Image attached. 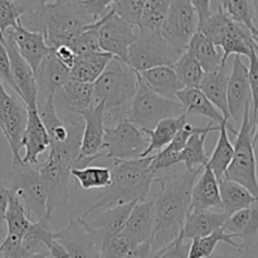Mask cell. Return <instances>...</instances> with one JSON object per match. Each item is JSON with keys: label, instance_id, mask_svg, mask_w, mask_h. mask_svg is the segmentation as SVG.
<instances>
[{"label": "cell", "instance_id": "cell-1", "mask_svg": "<svg viewBox=\"0 0 258 258\" xmlns=\"http://www.w3.org/2000/svg\"><path fill=\"white\" fill-rule=\"evenodd\" d=\"M204 168L185 170L181 175L155 178L160 186L155 199V228L151 244L155 251L173 243L180 237L181 229L190 213L191 191Z\"/></svg>", "mask_w": 258, "mask_h": 258}, {"label": "cell", "instance_id": "cell-2", "mask_svg": "<svg viewBox=\"0 0 258 258\" xmlns=\"http://www.w3.org/2000/svg\"><path fill=\"white\" fill-rule=\"evenodd\" d=\"M154 155L135 160L113 161L111 173L112 180L107 188L102 189L96 197L92 206L83 213L82 219H87L98 209H107L120 204L143 202L150 191L151 184L156 178V173L151 168Z\"/></svg>", "mask_w": 258, "mask_h": 258}, {"label": "cell", "instance_id": "cell-3", "mask_svg": "<svg viewBox=\"0 0 258 258\" xmlns=\"http://www.w3.org/2000/svg\"><path fill=\"white\" fill-rule=\"evenodd\" d=\"M138 86L139 72L128 63L112 58L100 78L93 83V105L105 103L106 127L128 121Z\"/></svg>", "mask_w": 258, "mask_h": 258}, {"label": "cell", "instance_id": "cell-4", "mask_svg": "<svg viewBox=\"0 0 258 258\" xmlns=\"http://www.w3.org/2000/svg\"><path fill=\"white\" fill-rule=\"evenodd\" d=\"M95 20L82 7V3L55 0L42 10L28 17L30 30L42 32L50 49L70 44Z\"/></svg>", "mask_w": 258, "mask_h": 258}, {"label": "cell", "instance_id": "cell-5", "mask_svg": "<svg viewBox=\"0 0 258 258\" xmlns=\"http://www.w3.org/2000/svg\"><path fill=\"white\" fill-rule=\"evenodd\" d=\"M251 110L244 113L243 121L239 126L234 143V155L229 168L223 178L236 181L248 189L254 197H258L257 160L253 143V122L251 118Z\"/></svg>", "mask_w": 258, "mask_h": 258}, {"label": "cell", "instance_id": "cell-6", "mask_svg": "<svg viewBox=\"0 0 258 258\" xmlns=\"http://www.w3.org/2000/svg\"><path fill=\"white\" fill-rule=\"evenodd\" d=\"M185 113L183 105L178 100L163 97L151 91L139 76L138 92L131 105L128 121L143 130H153L160 121L169 117H178Z\"/></svg>", "mask_w": 258, "mask_h": 258}, {"label": "cell", "instance_id": "cell-7", "mask_svg": "<svg viewBox=\"0 0 258 258\" xmlns=\"http://www.w3.org/2000/svg\"><path fill=\"white\" fill-rule=\"evenodd\" d=\"M28 122V107L17 93L7 92L0 81V130L7 139L13 154V166L23 164L20 150L23 149Z\"/></svg>", "mask_w": 258, "mask_h": 258}, {"label": "cell", "instance_id": "cell-8", "mask_svg": "<svg viewBox=\"0 0 258 258\" xmlns=\"http://www.w3.org/2000/svg\"><path fill=\"white\" fill-rule=\"evenodd\" d=\"M149 136L130 121H122L112 127H106L101 158L113 161L135 160L144 156L148 149Z\"/></svg>", "mask_w": 258, "mask_h": 258}, {"label": "cell", "instance_id": "cell-9", "mask_svg": "<svg viewBox=\"0 0 258 258\" xmlns=\"http://www.w3.org/2000/svg\"><path fill=\"white\" fill-rule=\"evenodd\" d=\"M178 58L160 32L143 28L128 50V64L139 73L160 66H174Z\"/></svg>", "mask_w": 258, "mask_h": 258}, {"label": "cell", "instance_id": "cell-10", "mask_svg": "<svg viewBox=\"0 0 258 258\" xmlns=\"http://www.w3.org/2000/svg\"><path fill=\"white\" fill-rule=\"evenodd\" d=\"M13 186L33 222L48 219V194L37 166L20 164L13 166Z\"/></svg>", "mask_w": 258, "mask_h": 258}, {"label": "cell", "instance_id": "cell-11", "mask_svg": "<svg viewBox=\"0 0 258 258\" xmlns=\"http://www.w3.org/2000/svg\"><path fill=\"white\" fill-rule=\"evenodd\" d=\"M198 14L191 0H171L160 33L175 54L180 57L198 32Z\"/></svg>", "mask_w": 258, "mask_h": 258}, {"label": "cell", "instance_id": "cell-12", "mask_svg": "<svg viewBox=\"0 0 258 258\" xmlns=\"http://www.w3.org/2000/svg\"><path fill=\"white\" fill-rule=\"evenodd\" d=\"M140 28L130 24L111 10L100 28V47L102 52L128 63V50L136 42Z\"/></svg>", "mask_w": 258, "mask_h": 258}, {"label": "cell", "instance_id": "cell-13", "mask_svg": "<svg viewBox=\"0 0 258 258\" xmlns=\"http://www.w3.org/2000/svg\"><path fill=\"white\" fill-rule=\"evenodd\" d=\"M83 120V136L80 158L76 168L88 166L101 158L105 138V103L98 102L78 113Z\"/></svg>", "mask_w": 258, "mask_h": 258}, {"label": "cell", "instance_id": "cell-14", "mask_svg": "<svg viewBox=\"0 0 258 258\" xmlns=\"http://www.w3.org/2000/svg\"><path fill=\"white\" fill-rule=\"evenodd\" d=\"M138 202L133 203L120 204V206L111 207V208L105 209L102 213L98 214L92 221L82 219L80 217V221L87 229L88 233L93 238V241L97 244L98 249H101L108 243L112 238L122 233L123 228L126 226L128 217H130L131 211L135 207Z\"/></svg>", "mask_w": 258, "mask_h": 258}, {"label": "cell", "instance_id": "cell-15", "mask_svg": "<svg viewBox=\"0 0 258 258\" xmlns=\"http://www.w3.org/2000/svg\"><path fill=\"white\" fill-rule=\"evenodd\" d=\"M227 102L231 120L241 126L244 113L252 108V92L248 80V67L242 62L241 55H236L232 63L228 81Z\"/></svg>", "mask_w": 258, "mask_h": 258}, {"label": "cell", "instance_id": "cell-16", "mask_svg": "<svg viewBox=\"0 0 258 258\" xmlns=\"http://www.w3.org/2000/svg\"><path fill=\"white\" fill-rule=\"evenodd\" d=\"M2 37L10 58L13 80L17 85L18 95L22 97L28 108H37L38 87L34 71L28 64L27 60L22 57L17 45L13 42L12 37L8 33H4Z\"/></svg>", "mask_w": 258, "mask_h": 258}, {"label": "cell", "instance_id": "cell-17", "mask_svg": "<svg viewBox=\"0 0 258 258\" xmlns=\"http://www.w3.org/2000/svg\"><path fill=\"white\" fill-rule=\"evenodd\" d=\"M48 194V218L59 206H67L70 198V181L72 178L70 169L48 159L37 166Z\"/></svg>", "mask_w": 258, "mask_h": 258}, {"label": "cell", "instance_id": "cell-18", "mask_svg": "<svg viewBox=\"0 0 258 258\" xmlns=\"http://www.w3.org/2000/svg\"><path fill=\"white\" fill-rule=\"evenodd\" d=\"M54 241L58 242L72 258H101L97 244L80 218L71 217L64 228L54 232Z\"/></svg>", "mask_w": 258, "mask_h": 258}, {"label": "cell", "instance_id": "cell-19", "mask_svg": "<svg viewBox=\"0 0 258 258\" xmlns=\"http://www.w3.org/2000/svg\"><path fill=\"white\" fill-rule=\"evenodd\" d=\"M214 44L218 45L223 52L224 64H227V60L231 55H243L249 59L252 52H258V45L254 42L251 29L233 20L227 24Z\"/></svg>", "mask_w": 258, "mask_h": 258}, {"label": "cell", "instance_id": "cell-20", "mask_svg": "<svg viewBox=\"0 0 258 258\" xmlns=\"http://www.w3.org/2000/svg\"><path fill=\"white\" fill-rule=\"evenodd\" d=\"M7 33L12 37L22 57L27 60L35 73L43 59L52 50L47 44L44 34L42 32L28 29L23 25V23H20L14 29H9Z\"/></svg>", "mask_w": 258, "mask_h": 258}, {"label": "cell", "instance_id": "cell-21", "mask_svg": "<svg viewBox=\"0 0 258 258\" xmlns=\"http://www.w3.org/2000/svg\"><path fill=\"white\" fill-rule=\"evenodd\" d=\"M71 80V70L66 67L50 50L35 71L38 98L54 97L55 92Z\"/></svg>", "mask_w": 258, "mask_h": 258}, {"label": "cell", "instance_id": "cell-22", "mask_svg": "<svg viewBox=\"0 0 258 258\" xmlns=\"http://www.w3.org/2000/svg\"><path fill=\"white\" fill-rule=\"evenodd\" d=\"M23 148L25 155L23 156V164L38 166V158L50 148V139L44 123L40 120L37 108H28L27 128L23 139Z\"/></svg>", "mask_w": 258, "mask_h": 258}, {"label": "cell", "instance_id": "cell-23", "mask_svg": "<svg viewBox=\"0 0 258 258\" xmlns=\"http://www.w3.org/2000/svg\"><path fill=\"white\" fill-rule=\"evenodd\" d=\"M223 228L233 238L241 239L242 251L251 252L258 242V203L229 217Z\"/></svg>", "mask_w": 258, "mask_h": 258}, {"label": "cell", "instance_id": "cell-24", "mask_svg": "<svg viewBox=\"0 0 258 258\" xmlns=\"http://www.w3.org/2000/svg\"><path fill=\"white\" fill-rule=\"evenodd\" d=\"M54 105H59V111L66 115H78L93 105V85L70 80L55 92Z\"/></svg>", "mask_w": 258, "mask_h": 258}, {"label": "cell", "instance_id": "cell-25", "mask_svg": "<svg viewBox=\"0 0 258 258\" xmlns=\"http://www.w3.org/2000/svg\"><path fill=\"white\" fill-rule=\"evenodd\" d=\"M155 201L138 202L131 211L123 233L136 244L151 241L155 228Z\"/></svg>", "mask_w": 258, "mask_h": 258}, {"label": "cell", "instance_id": "cell-26", "mask_svg": "<svg viewBox=\"0 0 258 258\" xmlns=\"http://www.w3.org/2000/svg\"><path fill=\"white\" fill-rule=\"evenodd\" d=\"M222 209L219 180L208 165L197 179L191 191V211H211Z\"/></svg>", "mask_w": 258, "mask_h": 258}, {"label": "cell", "instance_id": "cell-27", "mask_svg": "<svg viewBox=\"0 0 258 258\" xmlns=\"http://www.w3.org/2000/svg\"><path fill=\"white\" fill-rule=\"evenodd\" d=\"M141 81L158 95L176 100V93L185 88L173 66H160L139 73Z\"/></svg>", "mask_w": 258, "mask_h": 258}, {"label": "cell", "instance_id": "cell-28", "mask_svg": "<svg viewBox=\"0 0 258 258\" xmlns=\"http://www.w3.org/2000/svg\"><path fill=\"white\" fill-rule=\"evenodd\" d=\"M228 216L224 212L217 213L212 211H191L186 217V221L181 229L180 238L194 239L198 237H206L223 228Z\"/></svg>", "mask_w": 258, "mask_h": 258}, {"label": "cell", "instance_id": "cell-29", "mask_svg": "<svg viewBox=\"0 0 258 258\" xmlns=\"http://www.w3.org/2000/svg\"><path fill=\"white\" fill-rule=\"evenodd\" d=\"M231 70L232 68H228V66L223 64L219 70L206 73L199 86V90L212 101V103L223 113L228 121H231V116L227 102V91Z\"/></svg>", "mask_w": 258, "mask_h": 258}, {"label": "cell", "instance_id": "cell-30", "mask_svg": "<svg viewBox=\"0 0 258 258\" xmlns=\"http://www.w3.org/2000/svg\"><path fill=\"white\" fill-rule=\"evenodd\" d=\"M176 100L183 105L184 111L188 116H204L216 122L217 125H221L226 120L223 113L212 103V101L199 88H183L176 93Z\"/></svg>", "mask_w": 258, "mask_h": 258}, {"label": "cell", "instance_id": "cell-31", "mask_svg": "<svg viewBox=\"0 0 258 258\" xmlns=\"http://www.w3.org/2000/svg\"><path fill=\"white\" fill-rule=\"evenodd\" d=\"M112 58V55L105 52L86 53V54L77 55L75 64L71 68V80L93 85L100 78Z\"/></svg>", "mask_w": 258, "mask_h": 258}, {"label": "cell", "instance_id": "cell-32", "mask_svg": "<svg viewBox=\"0 0 258 258\" xmlns=\"http://www.w3.org/2000/svg\"><path fill=\"white\" fill-rule=\"evenodd\" d=\"M221 189L222 211L228 216V218L237 212L249 208L258 203V197H254L247 188L236 181L228 180L226 178L218 179Z\"/></svg>", "mask_w": 258, "mask_h": 258}, {"label": "cell", "instance_id": "cell-33", "mask_svg": "<svg viewBox=\"0 0 258 258\" xmlns=\"http://www.w3.org/2000/svg\"><path fill=\"white\" fill-rule=\"evenodd\" d=\"M186 123H188V115L183 113L178 117H169L160 121L153 130L145 133L149 136L150 143H149L143 158L153 155L154 151H161L163 149H165Z\"/></svg>", "mask_w": 258, "mask_h": 258}, {"label": "cell", "instance_id": "cell-34", "mask_svg": "<svg viewBox=\"0 0 258 258\" xmlns=\"http://www.w3.org/2000/svg\"><path fill=\"white\" fill-rule=\"evenodd\" d=\"M188 50L196 57L206 73L219 70L224 64L221 48L199 32L191 38Z\"/></svg>", "mask_w": 258, "mask_h": 258}, {"label": "cell", "instance_id": "cell-35", "mask_svg": "<svg viewBox=\"0 0 258 258\" xmlns=\"http://www.w3.org/2000/svg\"><path fill=\"white\" fill-rule=\"evenodd\" d=\"M5 223L8 229L7 237L18 241H23L29 227L34 223L23 202L12 189L9 194V204L5 213Z\"/></svg>", "mask_w": 258, "mask_h": 258}, {"label": "cell", "instance_id": "cell-36", "mask_svg": "<svg viewBox=\"0 0 258 258\" xmlns=\"http://www.w3.org/2000/svg\"><path fill=\"white\" fill-rule=\"evenodd\" d=\"M214 131H219V125H214L209 130L190 136L184 150L180 153V160L185 165V170L206 168L208 165L211 156L206 151V140L209 134Z\"/></svg>", "mask_w": 258, "mask_h": 258}, {"label": "cell", "instance_id": "cell-37", "mask_svg": "<svg viewBox=\"0 0 258 258\" xmlns=\"http://www.w3.org/2000/svg\"><path fill=\"white\" fill-rule=\"evenodd\" d=\"M228 123L229 121L226 118L219 125L218 141H217L216 148H214L208 163V166L213 170L218 179L223 178L234 155V145H232L231 140H229Z\"/></svg>", "mask_w": 258, "mask_h": 258}, {"label": "cell", "instance_id": "cell-38", "mask_svg": "<svg viewBox=\"0 0 258 258\" xmlns=\"http://www.w3.org/2000/svg\"><path fill=\"white\" fill-rule=\"evenodd\" d=\"M54 241V232L50 231L49 221L42 219L32 223L23 238V248L28 256L39 253H48L50 244Z\"/></svg>", "mask_w": 258, "mask_h": 258}, {"label": "cell", "instance_id": "cell-39", "mask_svg": "<svg viewBox=\"0 0 258 258\" xmlns=\"http://www.w3.org/2000/svg\"><path fill=\"white\" fill-rule=\"evenodd\" d=\"M219 243L228 244V246L234 247V248L241 249L238 242L234 241L231 234L226 233L224 228H221L217 229L216 232H213L209 236L191 239L188 258H209L216 252Z\"/></svg>", "mask_w": 258, "mask_h": 258}, {"label": "cell", "instance_id": "cell-40", "mask_svg": "<svg viewBox=\"0 0 258 258\" xmlns=\"http://www.w3.org/2000/svg\"><path fill=\"white\" fill-rule=\"evenodd\" d=\"M72 178L75 179L78 186L82 189H105L107 188L112 180L111 168L106 166H83L75 168L71 171Z\"/></svg>", "mask_w": 258, "mask_h": 258}, {"label": "cell", "instance_id": "cell-41", "mask_svg": "<svg viewBox=\"0 0 258 258\" xmlns=\"http://www.w3.org/2000/svg\"><path fill=\"white\" fill-rule=\"evenodd\" d=\"M173 68L175 70L179 80L183 82L185 87L199 88L202 80H203L204 75H206L202 66L199 64L196 57L188 49L178 58Z\"/></svg>", "mask_w": 258, "mask_h": 258}, {"label": "cell", "instance_id": "cell-42", "mask_svg": "<svg viewBox=\"0 0 258 258\" xmlns=\"http://www.w3.org/2000/svg\"><path fill=\"white\" fill-rule=\"evenodd\" d=\"M171 0H145L143 3V17L140 28L160 32Z\"/></svg>", "mask_w": 258, "mask_h": 258}, {"label": "cell", "instance_id": "cell-43", "mask_svg": "<svg viewBox=\"0 0 258 258\" xmlns=\"http://www.w3.org/2000/svg\"><path fill=\"white\" fill-rule=\"evenodd\" d=\"M219 9L233 22L241 23L251 30L256 28L251 0H221Z\"/></svg>", "mask_w": 258, "mask_h": 258}, {"label": "cell", "instance_id": "cell-44", "mask_svg": "<svg viewBox=\"0 0 258 258\" xmlns=\"http://www.w3.org/2000/svg\"><path fill=\"white\" fill-rule=\"evenodd\" d=\"M102 23L103 18L91 24L87 29L83 30L68 44L73 48L76 54L81 55L86 54V53L102 52L100 47V28Z\"/></svg>", "mask_w": 258, "mask_h": 258}, {"label": "cell", "instance_id": "cell-45", "mask_svg": "<svg viewBox=\"0 0 258 258\" xmlns=\"http://www.w3.org/2000/svg\"><path fill=\"white\" fill-rule=\"evenodd\" d=\"M135 246L138 244L122 232L101 249V258H125Z\"/></svg>", "mask_w": 258, "mask_h": 258}, {"label": "cell", "instance_id": "cell-46", "mask_svg": "<svg viewBox=\"0 0 258 258\" xmlns=\"http://www.w3.org/2000/svg\"><path fill=\"white\" fill-rule=\"evenodd\" d=\"M113 9L116 15L130 24L140 28L143 17V3L140 0H117Z\"/></svg>", "mask_w": 258, "mask_h": 258}, {"label": "cell", "instance_id": "cell-47", "mask_svg": "<svg viewBox=\"0 0 258 258\" xmlns=\"http://www.w3.org/2000/svg\"><path fill=\"white\" fill-rule=\"evenodd\" d=\"M116 3L117 0H85L82 2V7L93 18V20L97 22L113 9Z\"/></svg>", "mask_w": 258, "mask_h": 258}, {"label": "cell", "instance_id": "cell-48", "mask_svg": "<svg viewBox=\"0 0 258 258\" xmlns=\"http://www.w3.org/2000/svg\"><path fill=\"white\" fill-rule=\"evenodd\" d=\"M0 81L4 85L9 86L13 90V92L18 95V88L15 85L14 80H13L12 75V67H10V58L8 54L7 47H5L4 42H3V37L0 34Z\"/></svg>", "mask_w": 258, "mask_h": 258}, {"label": "cell", "instance_id": "cell-49", "mask_svg": "<svg viewBox=\"0 0 258 258\" xmlns=\"http://www.w3.org/2000/svg\"><path fill=\"white\" fill-rule=\"evenodd\" d=\"M248 80L252 92V110L251 113H254L258 108V52L254 50L249 57L248 67Z\"/></svg>", "mask_w": 258, "mask_h": 258}, {"label": "cell", "instance_id": "cell-50", "mask_svg": "<svg viewBox=\"0 0 258 258\" xmlns=\"http://www.w3.org/2000/svg\"><path fill=\"white\" fill-rule=\"evenodd\" d=\"M190 243H186L185 239L176 238L173 243L164 247L158 258H188Z\"/></svg>", "mask_w": 258, "mask_h": 258}, {"label": "cell", "instance_id": "cell-51", "mask_svg": "<svg viewBox=\"0 0 258 258\" xmlns=\"http://www.w3.org/2000/svg\"><path fill=\"white\" fill-rule=\"evenodd\" d=\"M161 251H163V248L159 249V251H155V249L153 248L151 241H149L134 247V248L126 254L125 258H158L160 256Z\"/></svg>", "mask_w": 258, "mask_h": 258}, {"label": "cell", "instance_id": "cell-52", "mask_svg": "<svg viewBox=\"0 0 258 258\" xmlns=\"http://www.w3.org/2000/svg\"><path fill=\"white\" fill-rule=\"evenodd\" d=\"M52 52L54 53L55 57H57L58 59L66 66V67L70 68V70L73 67L76 59H77V54H76V52L73 50V48L68 44H63L57 48H53Z\"/></svg>", "mask_w": 258, "mask_h": 258}, {"label": "cell", "instance_id": "cell-53", "mask_svg": "<svg viewBox=\"0 0 258 258\" xmlns=\"http://www.w3.org/2000/svg\"><path fill=\"white\" fill-rule=\"evenodd\" d=\"M15 2L24 9V15L30 17V15L42 10L45 5L50 4V3L55 2V0H15Z\"/></svg>", "mask_w": 258, "mask_h": 258}, {"label": "cell", "instance_id": "cell-54", "mask_svg": "<svg viewBox=\"0 0 258 258\" xmlns=\"http://www.w3.org/2000/svg\"><path fill=\"white\" fill-rule=\"evenodd\" d=\"M209 258H258L252 256L251 252L242 251L239 248H234V247L228 246V248H222L219 251L214 252Z\"/></svg>", "mask_w": 258, "mask_h": 258}, {"label": "cell", "instance_id": "cell-55", "mask_svg": "<svg viewBox=\"0 0 258 258\" xmlns=\"http://www.w3.org/2000/svg\"><path fill=\"white\" fill-rule=\"evenodd\" d=\"M193 3V7L196 9L197 14H198V19H199V24L203 23L204 20L208 19L209 17L212 15L211 12V4L212 0H191Z\"/></svg>", "mask_w": 258, "mask_h": 258}, {"label": "cell", "instance_id": "cell-56", "mask_svg": "<svg viewBox=\"0 0 258 258\" xmlns=\"http://www.w3.org/2000/svg\"><path fill=\"white\" fill-rule=\"evenodd\" d=\"M49 253L52 258H72L70 256V253L55 241H53V243L50 244Z\"/></svg>", "mask_w": 258, "mask_h": 258}, {"label": "cell", "instance_id": "cell-57", "mask_svg": "<svg viewBox=\"0 0 258 258\" xmlns=\"http://www.w3.org/2000/svg\"><path fill=\"white\" fill-rule=\"evenodd\" d=\"M252 122H253V143L257 146L258 144V108L254 113H251Z\"/></svg>", "mask_w": 258, "mask_h": 258}, {"label": "cell", "instance_id": "cell-58", "mask_svg": "<svg viewBox=\"0 0 258 258\" xmlns=\"http://www.w3.org/2000/svg\"><path fill=\"white\" fill-rule=\"evenodd\" d=\"M252 10H253V22L258 29V0H252Z\"/></svg>", "mask_w": 258, "mask_h": 258}, {"label": "cell", "instance_id": "cell-59", "mask_svg": "<svg viewBox=\"0 0 258 258\" xmlns=\"http://www.w3.org/2000/svg\"><path fill=\"white\" fill-rule=\"evenodd\" d=\"M28 258H52L50 256V253L48 252V253H39V254H33V256L28 257Z\"/></svg>", "mask_w": 258, "mask_h": 258}, {"label": "cell", "instance_id": "cell-60", "mask_svg": "<svg viewBox=\"0 0 258 258\" xmlns=\"http://www.w3.org/2000/svg\"><path fill=\"white\" fill-rule=\"evenodd\" d=\"M251 32H252V35H253L254 42H256L257 45H258V29H257V28H254V29H252Z\"/></svg>", "mask_w": 258, "mask_h": 258}, {"label": "cell", "instance_id": "cell-61", "mask_svg": "<svg viewBox=\"0 0 258 258\" xmlns=\"http://www.w3.org/2000/svg\"><path fill=\"white\" fill-rule=\"evenodd\" d=\"M10 2H12V0H0V8H3V7H4V5L9 4Z\"/></svg>", "mask_w": 258, "mask_h": 258}, {"label": "cell", "instance_id": "cell-62", "mask_svg": "<svg viewBox=\"0 0 258 258\" xmlns=\"http://www.w3.org/2000/svg\"><path fill=\"white\" fill-rule=\"evenodd\" d=\"M66 2H72V3H82L85 0H66Z\"/></svg>", "mask_w": 258, "mask_h": 258}]
</instances>
